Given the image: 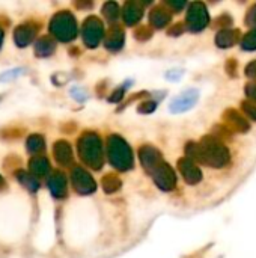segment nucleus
Listing matches in <instances>:
<instances>
[{"instance_id":"obj_1","label":"nucleus","mask_w":256,"mask_h":258,"mask_svg":"<svg viewBox=\"0 0 256 258\" xmlns=\"http://www.w3.org/2000/svg\"><path fill=\"white\" fill-rule=\"evenodd\" d=\"M187 151L189 153L193 151V156L196 159H199L204 163L211 165V166H223L229 160L228 150L222 144H219L213 139H207L201 145H192V147H189Z\"/></svg>"},{"instance_id":"obj_2","label":"nucleus","mask_w":256,"mask_h":258,"mask_svg":"<svg viewBox=\"0 0 256 258\" xmlns=\"http://www.w3.org/2000/svg\"><path fill=\"white\" fill-rule=\"evenodd\" d=\"M109 156L112 165L121 171H127L133 165L131 150L119 136H112L109 139Z\"/></svg>"},{"instance_id":"obj_3","label":"nucleus","mask_w":256,"mask_h":258,"mask_svg":"<svg viewBox=\"0 0 256 258\" xmlns=\"http://www.w3.org/2000/svg\"><path fill=\"white\" fill-rule=\"evenodd\" d=\"M151 174H152L155 183H157L163 190H170V189H174V186H175V175H174L172 169H170L164 162L158 163V165L151 171Z\"/></svg>"},{"instance_id":"obj_4","label":"nucleus","mask_w":256,"mask_h":258,"mask_svg":"<svg viewBox=\"0 0 256 258\" xmlns=\"http://www.w3.org/2000/svg\"><path fill=\"white\" fill-rule=\"evenodd\" d=\"M208 21V14L207 9L202 3H196L192 6V9L189 11V17H187V23L190 24V27L193 30H201L205 27Z\"/></svg>"},{"instance_id":"obj_5","label":"nucleus","mask_w":256,"mask_h":258,"mask_svg":"<svg viewBox=\"0 0 256 258\" xmlns=\"http://www.w3.org/2000/svg\"><path fill=\"white\" fill-rule=\"evenodd\" d=\"M180 168H181L183 177L186 178L187 183H192V184H193V183H198V181L201 180V177H202L201 171L195 166V163L192 162L190 157L181 160V162H180Z\"/></svg>"},{"instance_id":"obj_6","label":"nucleus","mask_w":256,"mask_h":258,"mask_svg":"<svg viewBox=\"0 0 256 258\" xmlns=\"http://www.w3.org/2000/svg\"><path fill=\"white\" fill-rule=\"evenodd\" d=\"M140 159H142V163H143V166L151 172L158 163H161L163 160L160 159V154L154 150V148H151V147H143L142 150H140Z\"/></svg>"},{"instance_id":"obj_7","label":"nucleus","mask_w":256,"mask_h":258,"mask_svg":"<svg viewBox=\"0 0 256 258\" xmlns=\"http://www.w3.org/2000/svg\"><path fill=\"white\" fill-rule=\"evenodd\" d=\"M122 17H124V21L127 24L137 23L139 18L142 17V8L137 3H127L124 11H122Z\"/></svg>"},{"instance_id":"obj_8","label":"nucleus","mask_w":256,"mask_h":258,"mask_svg":"<svg viewBox=\"0 0 256 258\" xmlns=\"http://www.w3.org/2000/svg\"><path fill=\"white\" fill-rule=\"evenodd\" d=\"M167 21H169V14H166V12L161 11V9H155V11L151 14V23L155 24V26H158V27L164 26Z\"/></svg>"},{"instance_id":"obj_9","label":"nucleus","mask_w":256,"mask_h":258,"mask_svg":"<svg viewBox=\"0 0 256 258\" xmlns=\"http://www.w3.org/2000/svg\"><path fill=\"white\" fill-rule=\"evenodd\" d=\"M122 42H124V33H122V30H121L119 27H116V29L113 30L112 36L109 38L107 45H109V47H112V48H116V50H118V48L122 45Z\"/></svg>"},{"instance_id":"obj_10","label":"nucleus","mask_w":256,"mask_h":258,"mask_svg":"<svg viewBox=\"0 0 256 258\" xmlns=\"http://www.w3.org/2000/svg\"><path fill=\"white\" fill-rule=\"evenodd\" d=\"M234 41H235V36H234V32L231 30H223L217 35V44L220 47H229L234 44Z\"/></svg>"},{"instance_id":"obj_11","label":"nucleus","mask_w":256,"mask_h":258,"mask_svg":"<svg viewBox=\"0 0 256 258\" xmlns=\"http://www.w3.org/2000/svg\"><path fill=\"white\" fill-rule=\"evenodd\" d=\"M243 47L247 50H256V30L250 32L244 39H243Z\"/></svg>"},{"instance_id":"obj_12","label":"nucleus","mask_w":256,"mask_h":258,"mask_svg":"<svg viewBox=\"0 0 256 258\" xmlns=\"http://www.w3.org/2000/svg\"><path fill=\"white\" fill-rule=\"evenodd\" d=\"M244 107H246V112L252 116V118H255L256 119V107L255 106H252V104H244Z\"/></svg>"},{"instance_id":"obj_13","label":"nucleus","mask_w":256,"mask_h":258,"mask_svg":"<svg viewBox=\"0 0 256 258\" xmlns=\"http://www.w3.org/2000/svg\"><path fill=\"white\" fill-rule=\"evenodd\" d=\"M247 73H249V76H253V77H256V62L250 63V65L247 67Z\"/></svg>"},{"instance_id":"obj_14","label":"nucleus","mask_w":256,"mask_h":258,"mask_svg":"<svg viewBox=\"0 0 256 258\" xmlns=\"http://www.w3.org/2000/svg\"><path fill=\"white\" fill-rule=\"evenodd\" d=\"M247 94H249L252 98H255L256 100V85H250V86L247 88Z\"/></svg>"},{"instance_id":"obj_15","label":"nucleus","mask_w":256,"mask_h":258,"mask_svg":"<svg viewBox=\"0 0 256 258\" xmlns=\"http://www.w3.org/2000/svg\"><path fill=\"white\" fill-rule=\"evenodd\" d=\"M249 21H250V23H255L256 24V6L252 9V12L249 14Z\"/></svg>"}]
</instances>
